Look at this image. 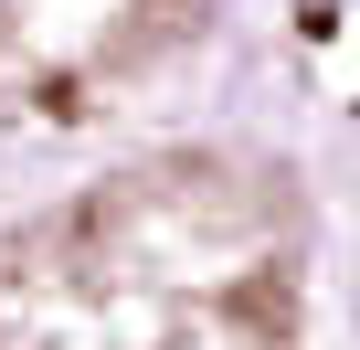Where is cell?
I'll list each match as a JSON object with an SVG mask.
<instances>
[{
  "instance_id": "cell-1",
  "label": "cell",
  "mask_w": 360,
  "mask_h": 350,
  "mask_svg": "<svg viewBox=\"0 0 360 350\" xmlns=\"http://www.w3.org/2000/svg\"><path fill=\"white\" fill-rule=\"evenodd\" d=\"M307 244L276 159L106 170L0 234V350H307Z\"/></svg>"
},
{
  "instance_id": "cell-2",
  "label": "cell",
  "mask_w": 360,
  "mask_h": 350,
  "mask_svg": "<svg viewBox=\"0 0 360 350\" xmlns=\"http://www.w3.org/2000/svg\"><path fill=\"white\" fill-rule=\"evenodd\" d=\"M212 0H0V106H96Z\"/></svg>"
}]
</instances>
